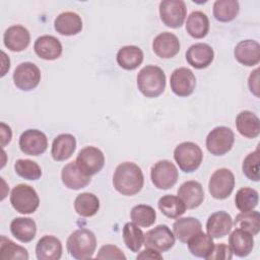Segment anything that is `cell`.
I'll use <instances>...</instances> for the list:
<instances>
[{
  "instance_id": "7",
  "label": "cell",
  "mask_w": 260,
  "mask_h": 260,
  "mask_svg": "<svg viewBox=\"0 0 260 260\" xmlns=\"http://www.w3.org/2000/svg\"><path fill=\"white\" fill-rule=\"evenodd\" d=\"M235 187V176L229 169L221 168L216 170L208 182V191L210 195L217 200L226 199Z\"/></svg>"
},
{
  "instance_id": "6",
  "label": "cell",
  "mask_w": 260,
  "mask_h": 260,
  "mask_svg": "<svg viewBox=\"0 0 260 260\" xmlns=\"http://www.w3.org/2000/svg\"><path fill=\"white\" fill-rule=\"evenodd\" d=\"M235 142L233 130L225 126H218L212 129L206 137V148L213 155H223L228 153Z\"/></svg>"
},
{
  "instance_id": "43",
  "label": "cell",
  "mask_w": 260,
  "mask_h": 260,
  "mask_svg": "<svg viewBox=\"0 0 260 260\" xmlns=\"http://www.w3.org/2000/svg\"><path fill=\"white\" fill-rule=\"evenodd\" d=\"M96 259H116V260H125V254L115 245H104L101 247L98 255L95 256Z\"/></svg>"
},
{
  "instance_id": "33",
  "label": "cell",
  "mask_w": 260,
  "mask_h": 260,
  "mask_svg": "<svg viewBox=\"0 0 260 260\" xmlns=\"http://www.w3.org/2000/svg\"><path fill=\"white\" fill-rule=\"evenodd\" d=\"M74 209L82 217H91L100 209L99 198L89 192L78 194L74 200Z\"/></svg>"
},
{
  "instance_id": "34",
  "label": "cell",
  "mask_w": 260,
  "mask_h": 260,
  "mask_svg": "<svg viewBox=\"0 0 260 260\" xmlns=\"http://www.w3.org/2000/svg\"><path fill=\"white\" fill-rule=\"evenodd\" d=\"M158 208L164 215L169 218H178L186 211V205L179 196L165 195L157 202Z\"/></svg>"
},
{
  "instance_id": "10",
  "label": "cell",
  "mask_w": 260,
  "mask_h": 260,
  "mask_svg": "<svg viewBox=\"0 0 260 260\" xmlns=\"http://www.w3.org/2000/svg\"><path fill=\"white\" fill-rule=\"evenodd\" d=\"M75 162L84 175L90 177L102 171L105 165V155L98 147L86 146L78 152Z\"/></svg>"
},
{
  "instance_id": "3",
  "label": "cell",
  "mask_w": 260,
  "mask_h": 260,
  "mask_svg": "<svg viewBox=\"0 0 260 260\" xmlns=\"http://www.w3.org/2000/svg\"><path fill=\"white\" fill-rule=\"evenodd\" d=\"M66 247L71 257L78 260L90 259L96 248V238L91 231L79 229L68 237Z\"/></svg>"
},
{
  "instance_id": "18",
  "label": "cell",
  "mask_w": 260,
  "mask_h": 260,
  "mask_svg": "<svg viewBox=\"0 0 260 260\" xmlns=\"http://www.w3.org/2000/svg\"><path fill=\"white\" fill-rule=\"evenodd\" d=\"M236 60L244 66H254L260 61V45L254 40H244L234 50Z\"/></svg>"
},
{
  "instance_id": "15",
  "label": "cell",
  "mask_w": 260,
  "mask_h": 260,
  "mask_svg": "<svg viewBox=\"0 0 260 260\" xmlns=\"http://www.w3.org/2000/svg\"><path fill=\"white\" fill-rule=\"evenodd\" d=\"M4 46L12 52L25 50L30 43V34L27 28L16 24L9 26L3 35Z\"/></svg>"
},
{
  "instance_id": "37",
  "label": "cell",
  "mask_w": 260,
  "mask_h": 260,
  "mask_svg": "<svg viewBox=\"0 0 260 260\" xmlns=\"http://www.w3.org/2000/svg\"><path fill=\"white\" fill-rule=\"evenodd\" d=\"M258 192L249 187H243L236 193L235 204L241 212H248L253 210L258 205Z\"/></svg>"
},
{
  "instance_id": "19",
  "label": "cell",
  "mask_w": 260,
  "mask_h": 260,
  "mask_svg": "<svg viewBox=\"0 0 260 260\" xmlns=\"http://www.w3.org/2000/svg\"><path fill=\"white\" fill-rule=\"evenodd\" d=\"M34 50L40 58L51 61L56 60L61 56L63 48L61 42L57 38L45 35L36 40Z\"/></svg>"
},
{
  "instance_id": "36",
  "label": "cell",
  "mask_w": 260,
  "mask_h": 260,
  "mask_svg": "<svg viewBox=\"0 0 260 260\" xmlns=\"http://www.w3.org/2000/svg\"><path fill=\"white\" fill-rule=\"evenodd\" d=\"M0 258L3 260H27V250L15 244L5 236H1L0 240Z\"/></svg>"
},
{
  "instance_id": "29",
  "label": "cell",
  "mask_w": 260,
  "mask_h": 260,
  "mask_svg": "<svg viewBox=\"0 0 260 260\" xmlns=\"http://www.w3.org/2000/svg\"><path fill=\"white\" fill-rule=\"evenodd\" d=\"M201 222L192 216L181 217L173 224V233L175 237L182 243H187L190 238L201 232Z\"/></svg>"
},
{
  "instance_id": "38",
  "label": "cell",
  "mask_w": 260,
  "mask_h": 260,
  "mask_svg": "<svg viewBox=\"0 0 260 260\" xmlns=\"http://www.w3.org/2000/svg\"><path fill=\"white\" fill-rule=\"evenodd\" d=\"M132 221L138 226L149 228L156 220V213L153 207L146 204L135 205L130 212Z\"/></svg>"
},
{
  "instance_id": "35",
  "label": "cell",
  "mask_w": 260,
  "mask_h": 260,
  "mask_svg": "<svg viewBox=\"0 0 260 260\" xmlns=\"http://www.w3.org/2000/svg\"><path fill=\"white\" fill-rule=\"evenodd\" d=\"M240 10L237 0H216L213 3V16L217 21L230 22L234 20Z\"/></svg>"
},
{
  "instance_id": "41",
  "label": "cell",
  "mask_w": 260,
  "mask_h": 260,
  "mask_svg": "<svg viewBox=\"0 0 260 260\" xmlns=\"http://www.w3.org/2000/svg\"><path fill=\"white\" fill-rule=\"evenodd\" d=\"M14 170L19 177L25 180L36 181L42 176L41 167L36 161L30 159H17L14 164Z\"/></svg>"
},
{
  "instance_id": "22",
  "label": "cell",
  "mask_w": 260,
  "mask_h": 260,
  "mask_svg": "<svg viewBox=\"0 0 260 260\" xmlns=\"http://www.w3.org/2000/svg\"><path fill=\"white\" fill-rule=\"evenodd\" d=\"M62 250V243L58 238L44 236L36 245V256L38 260H59Z\"/></svg>"
},
{
  "instance_id": "25",
  "label": "cell",
  "mask_w": 260,
  "mask_h": 260,
  "mask_svg": "<svg viewBox=\"0 0 260 260\" xmlns=\"http://www.w3.org/2000/svg\"><path fill=\"white\" fill-rule=\"evenodd\" d=\"M54 28L62 36H74L81 31L82 19L75 12H62L55 18Z\"/></svg>"
},
{
  "instance_id": "21",
  "label": "cell",
  "mask_w": 260,
  "mask_h": 260,
  "mask_svg": "<svg viewBox=\"0 0 260 260\" xmlns=\"http://www.w3.org/2000/svg\"><path fill=\"white\" fill-rule=\"evenodd\" d=\"M178 196L183 200L188 209H195L204 200V191L197 181H186L178 189Z\"/></svg>"
},
{
  "instance_id": "46",
  "label": "cell",
  "mask_w": 260,
  "mask_h": 260,
  "mask_svg": "<svg viewBox=\"0 0 260 260\" xmlns=\"http://www.w3.org/2000/svg\"><path fill=\"white\" fill-rule=\"evenodd\" d=\"M137 259H158V260H161L162 259V256L160 255V252L156 251V250H153V249H150V248H146L145 250L141 251L140 254L137 255L136 257Z\"/></svg>"
},
{
  "instance_id": "17",
  "label": "cell",
  "mask_w": 260,
  "mask_h": 260,
  "mask_svg": "<svg viewBox=\"0 0 260 260\" xmlns=\"http://www.w3.org/2000/svg\"><path fill=\"white\" fill-rule=\"evenodd\" d=\"M214 58L213 49L205 43H197L189 47L186 52V60L195 69L208 67Z\"/></svg>"
},
{
  "instance_id": "2",
  "label": "cell",
  "mask_w": 260,
  "mask_h": 260,
  "mask_svg": "<svg viewBox=\"0 0 260 260\" xmlns=\"http://www.w3.org/2000/svg\"><path fill=\"white\" fill-rule=\"evenodd\" d=\"M137 87L146 98H156L166 88V74L155 65L144 66L137 74Z\"/></svg>"
},
{
  "instance_id": "47",
  "label": "cell",
  "mask_w": 260,
  "mask_h": 260,
  "mask_svg": "<svg viewBox=\"0 0 260 260\" xmlns=\"http://www.w3.org/2000/svg\"><path fill=\"white\" fill-rule=\"evenodd\" d=\"M1 146L4 147L7 143L10 142L11 140V136H12V132L11 129L8 125H6L5 123H1Z\"/></svg>"
},
{
  "instance_id": "42",
  "label": "cell",
  "mask_w": 260,
  "mask_h": 260,
  "mask_svg": "<svg viewBox=\"0 0 260 260\" xmlns=\"http://www.w3.org/2000/svg\"><path fill=\"white\" fill-rule=\"evenodd\" d=\"M242 171L244 175L251 181L258 182L260 180V152L259 148L250 152L243 160Z\"/></svg>"
},
{
  "instance_id": "11",
  "label": "cell",
  "mask_w": 260,
  "mask_h": 260,
  "mask_svg": "<svg viewBox=\"0 0 260 260\" xmlns=\"http://www.w3.org/2000/svg\"><path fill=\"white\" fill-rule=\"evenodd\" d=\"M176 237L167 224H158L144 234L143 245L158 252L169 251L175 244Z\"/></svg>"
},
{
  "instance_id": "24",
  "label": "cell",
  "mask_w": 260,
  "mask_h": 260,
  "mask_svg": "<svg viewBox=\"0 0 260 260\" xmlns=\"http://www.w3.org/2000/svg\"><path fill=\"white\" fill-rule=\"evenodd\" d=\"M229 244L233 254L243 258L252 252L254 239L250 233L237 228L231 233L229 237Z\"/></svg>"
},
{
  "instance_id": "31",
  "label": "cell",
  "mask_w": 260,
  "mask_h": 260,
  "mask_svg": "<svg viewBox=\"0 0 260 260\" xmlns=\"http://www.w3.org/2000/svg\"><path fill=\"white\" fill-rule=\"evenodd\" d=\"M186 30L194 39L204 38L209 31L207 15L199 10L191 12L186 21Z\"/></svg>"
},
{
  "instance_id": "32",
  "label": "cell",
  "mask_w": 260,
  "mask_h": 260,
  "mask_svg": "<svg viewBox=\"0 0 260 260\" xmlns=\"http://www.w3.org/2000/svg\"><path fill=\"white\" fill-rule=\"evenodd\" d=\"M190 253L199 258H207L214 248L212 238L208 234H204L202 231L189 239L187 242Z\"/></svg>"
},
{
  "instance_id": "9",
  "label": "cell",
  "mask_w": 260,
  "mask_h": 260,
  "mask_svg": "<svg viewBox=\"0 0 260 260\" xmlns=\"http://www.w3.org/2000/svg\"><path fill=\"white\" fill-rule=\"evenodd\" d=\"M159 16L165 25L171 28L181 27L185 21L187 8L182 0H164L159 3Z\"/></svg>"
},
{
  "instance_id": "27",
  "label": "cell",
  "mask_w": 260,
  "mask_h": 260,
  "mask_svg": "<svg viewBox=\"0 0 260 260\" xmlns=\"http://www.w3.org/2000/svg\"><path fill=\"white\" fill-rule=\"evenodd\" d=\"M238 132L246 138H256L260 134V120L251 111H242L236 118Z\"/></svg>"
},
{
  "instance_id": "30",
  "label": "cell",
  "mask_w": 260,
  "mask_h": 260,
  "mask_svg": "<svg viewBox=\"0 0 260 260\" xmlns=\"http://www.w3.org/2000/svg\"><path fill=\"white\" fill-rule=\"evenodd\" d=\"M143 52L137 46H124L117 53V63L125 70H134L143 62Z\"/></svg>"
},
{
  "instance_id": "1",
  "label": "cell",
  "mask_w": 260,
  "mask_h": 260,
  "mask_svg": "<svg viewBox=\"0 0 260 260\" xmlns=\"http://www.w3.org/2000/svg\"><path fill=\"white\" fill-rule=\"evenodd\" d=\"M143 184V173L136 164L125 161L116 168L113 175V185L120 194L133 196L142 189Z\"/></svg>"
},
{
  "instance_id": "5",
  "label": "cell",
  "mask_w": 260,
  "mask_h": 260,
  "mask_svg": "<svg viewBox=\"0 0 260 260\" xmlns=\"http://www.w3.org/2000/svg\"><path fill=\"white\" fill-rule=\"evenodd\" d=\"M10 203L17 212L30 214L38 209L40 198L37 191L31 186L18 184L11 190Z\"/></svg>"
},
{
  "instance_id": "45",
  "label": "cell",
  "mask_w": 260,
  "mask_h": 260,
  "mask_svg": "<svg viewBox=\"0 0 260 260\" xmlns=\"http://www.w3.org/2000/svg\"><path fill=\"white\" fill-rule=\"evenodd\" d=\"M248 85L250 91L259 98V69H255L253 72H251L248 79Z\"/></svg>"
},
{
  "instance_id": "28",
  "label": "cell",
  "mask_w": 260,
  "mask_h": 260,
  "mask_svg": "<svg viewBox=\"0 0 260 260\" xmlns=\"http://www.w3.org/2000/svg\"><path fill=\"white\" fill-rule=\"evenodd\" d=\"M10 232L21 243L32 241L37 234V224L30 217H15L10 222Z\"/></svg>"
},
{
  "instance_id": "12",
  "label": "cell",
  "mask_w": 260,
  "mask_h": 260,
  "mask_svg": "<svg viewBox=\"0 0 260 260\" xmlns=\"http://www.w3.org/2000/svg\"><path fill=\"white\" fill-rule=\"evenodd\" d=\"M12 78L18 89L29 91L39 85L41 81V71L36 64L31 62H23L17 65Z\"/></svg>"
},
{
  "instance_id": "16",
  "label": "cell",
  "mask_w": 260,
  "mask_h": 260,
  "mask_svg": "<svg viewBox=\"0 0 260 260\" xmlns=\"http://www.w3.org/2000/svg\"><path fill=\"white\" fill-rule=\"evenodd\" d=\"M180 47L181 45L178 37L169 31L157 35L152 41L153 52L162 59L175 57L179 53Z\"/></svg>"
},
{
  "instance_id": "4",
  "label": "cell",
  "mask_w": 260,
  "mask_h": 260,
  "mask_svg": "<svg viewBox=\"0 0 260 260\" xmlns=\"http://www.w3.org/2000/svg\"><path fill=\"white\" fill-rule=\"evenodd\" d=\"M174 158L184 173H193L196 171L203 158V153L198 144L185 141L178 144L174 150Z\"/></svg>"
},
{
  "instance_id": "26",
  "label": "cell",
  "mask_w": 260,
  "mask_h": 260,
  "mask_svg": "<svg viewBox=\"0 0 260 260\" xmlns=\"http://www.w3.org/2000/svg\"><path fill=\"white\" fill-rule=\"evenodd\" d=\"M76 149V139L72 134L63 133L56 136L52 143L51 154L57 161L68 159Z\"/></svg>"
},
{
  "instance_id": "23",
  "label": "cell",
  "mask_w": 260,
  "mask_h": 260,
  "mask_svg": "<svg viewBox=\"0 0 260 260\" xmlns=\"http://www.w3.org/2000/svg\"><path fill=\"white\" fill-rule=\"evenodd\" d=\"M61 179L65 187L71 190H80L90 183V177L84 175L75 161L65 165L61 172Z\"/></svg>"
},
{
  "instance_id": "20",
  "label": "cell",
  "mask_w": 260,
  "mask_h": 260,
  "mask_svg": "<svg viewBox=\"0 0 260 260\" xmlns=\"http://www.w3.org/2000/svg\"><path fill=\"white\" fill-rule=\"evenodd\" d=\"M233 228V218L225 211H216L209 215L206 221V232L214 239L223 238Z\"/></svg>"
},
{
  "instance_id": "8",
  "label": "cell",
  "mask_w": 260,
  "mask_h": 260,
  "mask_svg": "<svg viewBox=\"0 0 260 260\" xmlns=\"http://www.w3.org/2000/svg\"><path fill=\"white\" fill-rule=\"evenodd\" d=\"M178 178V170L171 160H158L151 167L150 179L157 189L167 190L172 188L177 183Z\"/></svg>"
},
{
  "instance_id": "13",
  "label": "cell",
  "mask_w": 260,
  "mask_h": 260,
  "mask_svg": "<svg viewBox=\"0 0 260 260\" xmlns=\"http://www.w3.org/2000/svg\"><path fill=\"white\" fill-rule=\"evenodd\" d=\"M19 148L27 155H40L48 148V138L44 132L38 129H27L19 137Z\"/></svg>"
},
{
  "instance_id": "44",
  "label": "cell",
  "mask_w": 260,
  "mask_h": 260,
  "mask_svg": "<svg viewBox=\"0 0 260 260\" xmlns=\"http://www.w3.org/2000/svg\"><path fill=\"white\" fill-rule=\"evenodd\" d=\"M233 258V252L229 246L223 243L214 246L210 255L206 258L207 260H230Z\"/></svg>"
},
{
  "instance_id": "40",
  "label": "cell",
  "mask_w": 260,
  "mask_h": 260,
  "mask_svg": "<svg viewBox=\"0 0 260 260\" xmlns=\"http://www.w3.org/2000/svg\"><path fill=\"white\" fill-rule=\"evenodd\" d=\"M235 226L250 233L252 236H256L260 231V213L258 211L241 212L236 216Z\"/></svg>"
},
{
  "instance_id": "39",
  "label": "cell",
  "mask_w": 260,
  "mask_h": 260,
  "mask_svg": "<svg viewBox=\"0 0 260 260\" xmlns=\"http://www.w3.org/2000/svg\"><path fill=\"white\" fill-rule=\"evenodd\" d=\"M123 240L132 252H138L143 245L144 234L134 222H126L123 228Z\"/></svg>"
},
{
  "instance_id": "14",
  "label": "cell",
  "mask_w": 260,
  "mask_h": 260,
  "mask_svg": "<svg viewBox=\"0 0 260 260\" xmlns=\"http://www.w3.org/2000/svg\"><path fill=\"white\" fill-rule=\"evenodd\" d=\"M172 91L178 96H188L193 93L196 86L194 73L186 67H180L173 71L170 78Z\"/></svg>"
}]
</instances>
